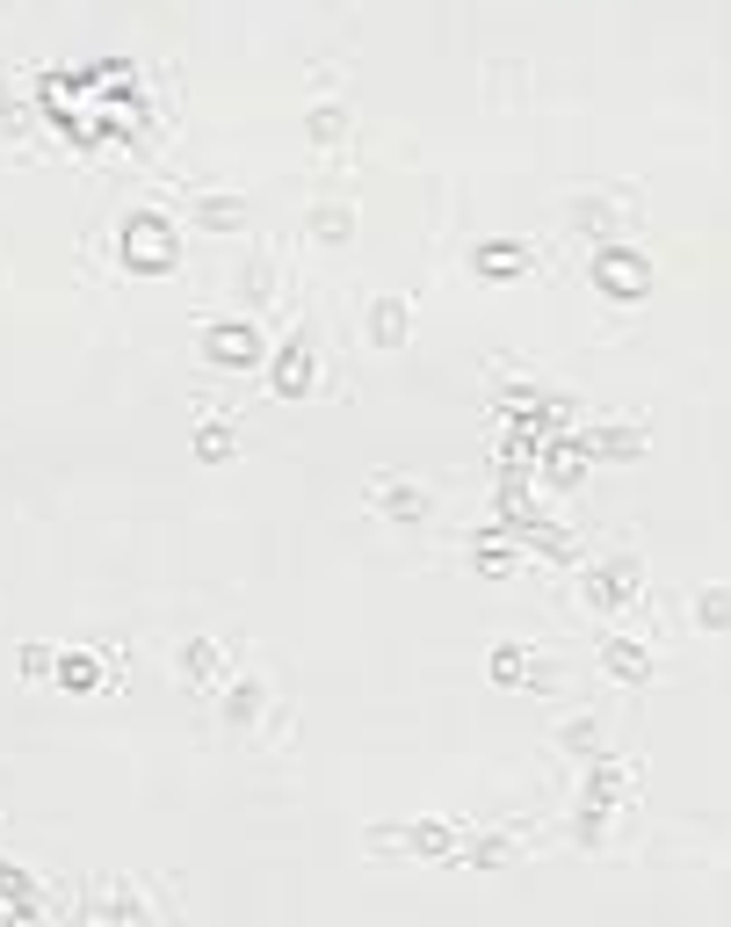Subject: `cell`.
Listing matches in <instances>:
<instances>
[{
  "label": "cell",
  "instance_id": "obj_11",
  "mask_svg": "<svg viewBox=\"0 0 731 927\" xmlns=\"http://www.w3.org/2000/svg\"><path fill=\"white\" fill-rule=\"evenodd\" d=\"M369 327H377V341H384V349H391V341H399V333L413 327V312H406L399 298H377V312H369Z\"/></svg>",
  "mask_w": 731,
  "mask_h": 927
},
{
  "label": "cell",
  "instance_id": "obj_7",
  "mask_svg": "<svg viewBox=\"0 0 731 927\" xmlns=\"http://www.w3.org/2000/svg\"><path fill=\"white\" fill-rule=\"evenodd\" d=\"M218 703H225V725H254V718H262V703H268V688L254 682V674H240V682L225 674V682H218Z\"/></svg>",
  "mask_w": 731,
  "mask_h": 927
},
{
  "label": "cell",
  "instance_id": "obj_1",
  "mask_svg": "<svg viewBox=\"0 0 731 927\" xmlns=\"http://www.w3.org/2000/svg\"><path fill=\"white\" fill-rule=\"evenodd\" d=\"M203 355H210V369H246V363H262V333L246 327V319H210Z\"/></svg>",
  "mask_w": 731,
  "mask_h": 927
},
{
  "label": "cell",
  "instance_id": "obj_9",
  "mask_svg": "<svg viewBox=\"0 0 731 927\" xmlns=\"http://www.w3.org/2000/svg\"><path fill=\"white\" fill-rule=\"evenodd\" d=\"M181 666H189V682H196V688H210V696H218V682L232 674V666H225V652L210 645V638H196V645L181 652Z\"/></svg>",
  "mask_w": 731,
  "mask_h": 927
},
{
  "label": "cell",
  "instance_id": "obj_18",
  "mask_svg": "<svg viewBox=\"0 0 731 927\" xmlns=\"http://www.w3.org/2000/svg\"><path fill=\"white\" fill-rule=\"evenodd\" d=\"M52 645H22V674H52Z\"/></svg>",
  "mask_w": 731,
  "mask_h": 927
},
{
  "label": "cell",
  "instance_id": "obj_8",
  "mask_svg": "<svg viewBox=\"0 0 731 927\" xmlns=\"http://www.w3.org/2000/svg\"><path fill=\"white\" fill-rule=\"evenodd\" d=\"M601 660H609V674H616V682H644V674H652V652H644V645H630L623 630H609V638H601Z\"/></svg>",
  "mask_w": 731,
  "mask_h": 927
},
{
  "label": "cell",
  "instance_id": "obj_13",
  "mask_svg": "<svg viewBox=\"0 0 731 927\" xmlns=\"http://www.w3.org/2000/svg\"><path fill=\"white\" fill-rule=\"evenodd\" d=\"M478 268H486V276H500V268H529V246H507V240H486V246H478Z\"/></svg>",
  "mask_w": 731,
  "mask_h": 927
},
{
  "label": "cell",
  "instance_id": "obj_2",
  "mask_svg": "<svg viewBox=\"0 0 731 927\" xmlns=\"http://www.w3.org/2000/svg\"><path fill=\"white\" fill-rule=\"evenodd\" d=\"M630 210H638V196H630V189L579 196V203H573V225H587L594 240H616V232H630Z\"/></svg>",
  "mask_w": 731,
  "mask_h": 927
},
{
  "label": "cell",
  "instance_id": "obj_6",
  "mask_svg": "<svg viewBox=\"0 0 731 927\" xmlns=\"http://www.w3.org/2000/svg\"><path fill=\"white\" fill-rule=\"evenodd\" d=\"M369 500H377L384 515H399V522H420V515H428V493H420L413 478H399V472H384L377 486H369Z\"/></svg>",
  "mask_w": 731,
  "mask_h": 927
},
{
  "label": "cell",
  "instance_id": "obj_14",
  "mask_svg": "<svg viewBox=\"0 0 731 927\" xmlns=\"http://www.w3.org/2000/svg\"><path fill=\"white\" fill-rule=\"evenodd\" d=\"M341 131H348V109H341V102H319V109H312V139H319V145H333Z\"/></svg>",
  "mask_w": 731,
  "mask_h": 927
},
{
  "label": "cell",
  "instance_id": "obj_5",
  "mask_svg": "<svg viewBox=\"0 0 731 927\" xmlns=\"http://www.w3.org/2000/svg\"><path fill=\"white\" fill-rule=\"evenodd\" d=\"M312 385H319L312 341H304V333H290V341L276 349V391H283V399H297V391H312Z\"/></svg>",
  "mask_w": 731,
  "mask_h": 927
},
{
  "label": "cell",
  "instance_id": "obj_16",
  "mask_svg": "<svg viewBox=\"0 0 731 927\" xmlns=\"http://www.w3.org/2000/svg\"><path fill=\"white\" fill-rule=\"evenodd\" d=\"M232 442H240V435H232V428H218V420H210L203 435H196V450H203V456H232Z\"/></svg>",
  "mask_w": 731,
  "mask_h": 927
},
{
  "label": "cell",
  "instance_id": "obj_17",
  "mask_svg": "<svg viewBox=\"0 0 731 927\" xmlns=\"http://www.w3.org/2000/svg\"><path fill=\"white\" fill-rule=\"evenodd\" d=\"M312 225H319V240H341V225H348V210H312Z\"/></svg>",
  "mask_w": 731,
  "mask_h": 927
},
{
  "label": "cell",
  "instance_id": "obj_3",
  "mask_svg": "<svg viewBox=\"0 0 731 927\" xmlns=\"http://www.w3.org/2000/svg\"><path fill=\"white\" fill-rule=\"evenodd\" d=\"M594 283L609 290V298H644V283H652V268L630 254V246H601L594 254Z\"/></svg>",
  "mask_w": 731,
  "mask_h": 927
},
{
  "label": "cell",
  "instance_id": "obj_15",
  "mask_svg": "<svg viewBox=\"0 0 731 927\" xmlns=\"http://www.w3.org/2000/svg\"><path fill=\"white\" fill-rule=\"evenodd\" d=\"M58 674H66L73 688H95V682H102V666H95V652H66V660H58Z\"/></svg>",
  "mask_w": 731,
  "mask_h": 927
},
{
  "label": "cell",
  "instance_id": "obj_10",
  "mask_svg": "<svg viewBox=\"0 0 731 927\" xmlns=\"http://www.w3.org/2000/svg\"><path fill=\"white\" fill-rule=\"evenodd\" d=\"M196 225L232 232V225H246V203H240V196H196Z\"/></svg>",
  "mask_w": 731,
  "mask_h": 927
},
{
  "label": "cell",
  "instance_id": "obj_19",
  "mask_svg": "<svg viewBox=\"0 0 731 927\" xmlns=\"http://www.w3.org/2000/svg\"><path fill=\"white\" fill-rule=\"evenodd\" d=\"M702 623H710V630L724 623V587H702Z\"/></svg>",
  "mask_w": 731,
  "mask_h": 927
},
{
  "label": "cell",
  "instance_id": "obj_12",
  "mask_svg": "<svg viewBox=\"0 0 731 927\" xmlns=\"http://www.w3.org/2000/svg\"><path fill=\"white\" fill-rule=\"evenodd\" d=\"M522 674H536V652H529V645H500V652H492V682H522Z\"/></svg>",
  "mask_w": 731,
  "mask_h": 927
},
{
  "label": "cell",
  "instance_id": "obj_4",
  "mask_svg": "<svg viewBox=\"0 0 731 927\" xmlns=\"http://www.w3.org/2000/svg\"><path fill=\"white\" fill-rule=\"evenodd\" d=\"M638 587H644L638 559H601V565L587 573V595L601 602V609H623V602H638Z\"/></svg>",
  "mask_w": 731,
  "mask_h": 927
}]
</instances>
